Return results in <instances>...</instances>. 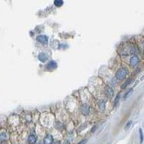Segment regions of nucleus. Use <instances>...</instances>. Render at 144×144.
Masks as SVG:
<instances>
[{
    "instance_id": "nucleus-1",
    "label": "nucleus",
    "mask_w": 144,
    "mask_h": 144,
    "mask_svg": "<svg viewBox=\"0 0 144 144\" xmlns=\"http://www.w3.org/2000/svg\"><path fill=\"white\" fill-rule=\"evenodd\" d=\"M127 74H128V70L126 69V67H120L116 72L115 77H116V79L118 81H123L127 76Z\"/></svg>"
},
{
    "instance_id": "nucleus-2",
    "label": "nucleus",
    "mask_w": 144,
    "mask_h": 144,
    "mask_svg": "<svg viewBox=\"0 0 144 144\" xmlns=\"http://www.w3.org/2000/svg\"><path fill=\"white\" fill-rule=\"evenodd\" d=\"M139 63H140V59L137 55H133L130 58V59H129V64H130V65L132 67L137 66Z\"/></svg>"
},
{
    "instance_id": "nucleus-3",
    "label": "nucleus",
    "mask_w": 144,
    "mask_h": 144,
    "mask_svg": "<svg viewBox=\"0 0 144 144\" xmlns=\"http://www.w3.org/2000/svg\"><path fill=\"white\" fill-rule=\"evenodd\" d=\"M80 110H81V112L82 114L87 116V115H88L90 113V106L87 104H83L80 107Z\"/></svg>"
},
{
    "instance_id": "nucleus-4",
    "label": "nucleus",
    "mask_w": 144,
    "mask_h": 144,
    "mask_svg": "<svg viewBox=\"0 0 144 144\" xmlns=\"http://www.w3.org/2000/svg\"><path fill=\"white\" fill-rule=\"evenodd\" d=\"M104 93H105L106 96L108 98H112L113 96H114V90L110 86H106L105 88H104Z\"/></svg>"
},
{
    "instance_id": "nucleus-5",
    "label": "nucleus",
    "mask_w": 144,
    "mask_h": 144,
    "mask_svg": "<svg viewBox=\"0 0 144 144\" xmlns=\"http://www.w3.org/2000/svg\"><path fill=\"white\" fill-rule=\"evenodd\" d=\"M36 40L38 41L40 43H43V44H47L48 42H49V37L45 35H40V36H37Z\"/></svg>"
},
{
    "instance_id": "nucleus-6",
    "label": "nucleus",
    "mask_w": 144,
    "mask_h": 144,
    "mask_svg": "<svg viewBox=\"0 0 144 144\" xmlns=\"http://www.w3.org/2000/svg\"><path fill=\"white\" fill-rule=\"evenodd\" d=\"M53 137L51 134H47L43 139V144H52L53 143Z\"/></svg>"
},
{
    "instance_id": "nucleus-7",
    "label": "nucleus",
    "mask_w": 144,
    "mask_h": 144,
    "mask_svg": "<svg viewBox=\"0 0 144 144\" xmlns=\"http://www.w3.org/2000/svg\"><path fill=\"white\" fill-rule=\"evenodd\" d=\"M38 59L42 62V63H45L46 61H47L48 59V56L46 53H44V52H41V53H39L38 55Z\"/></svg>"
},
{
    "instance_id": "nucleus-8",
    "label": "nucleus",
    "mask_w": 144,
    "mask_h": 144,
    "mask_svg": "<svg viewBox=\"0 0 144 144\" xmlns=\"http://www.w3.org/2000/svg\"><path fill=\"white\" fill-rule=\"evenodd\" d=\"M36 141H37V137H36L35 134H30L29 136H28V138H27V142L29 144H35L36 142Z\"/></svg>"
},
{
    "instance_id": "nucleus-9",
    "label": "nucleus",
    "mask_w": 144,
    "mask_h": 144,
    "mask_svg": "<svg viewBox=\"0 0 144 144\" xmlns=\"http://www.w3.org/2000/svg\"><path fill=\"white\" fill-rule=\"evenodd\" d=\"M46 68H48V69H55V68H57V63L53 60L50 61L46 65Z\"/></svg>"
},
{
    "instance_id": "nucleus-10",
    "label": "nucleus",
    "mask_w": 144,
    "mask_h": 144,
    "mask_svg": "<svg viewBox=\"0 0 144 144\" xmlns=\"http://www.w3.org/2000/svg\"><path fill=\"white\" fill-rule=\"evenodd\" d=\"M8 136H7V133L5 132H2V133H0V142H5L6 141Z\"/></svg>"
},
{
    "instance_id": "nucleus-11",
    "label": "nucleus",
    "mask_w": 144,
    "mask_h": 144,
    "mask_svg": "<svg viewBox=\"0 0 144 144\" xmlns=\"http://www.w3.org/2000/svg\"><path fill=\"white\" fill-rule=\"evenodd\" d=\"M105 101L104 100H101V101L99 102V108H100V110H102V111H104V110H105Z\"/></svg>"
},
{
    "instance_id": "nucleus-12",
    "label": "nucleus",
    "mask_w": 144,
    "mask_h": 144,
    "mask_svg": "<svg viewBox=\"0 0 144 144\" xmlns=\"http://www.w3.org/2000/svg\"><path fill=\"white\" fill-rule=\"evenodd\" d=\"M64 5L63 0H54V5L57 7H61Z\"/></svg>"
},
{
    "instance_id": "nucleus-13",
    "label": "nucleus",
    "mask_w": 144,
    "mask_h": 144,
    "mask_svg": "<svg viewBox=\"0 0 144 144\" xmlns=\"http://www.w3.org/2000/svg\"><path fill=\"white\" fill-rule=\"evenodd\" d=\"M131 81H132V79H131V78H129V79L127 80V81H126V82H125V83L121 86V88H122V89H124V88H126V87H127V86H128L129 84L131 83Z\"/></svg>"
},
{
    "instance_id": "nucleus-14",
    "label": "nucleus",
    "mask_w": 144,
    "mask_h": 144,
    "mask_svg": "<svg viewBox=\"0 0 144 144\" xmlns=\"http://www.w3.org/2000/svg\"><path fill=\"white\" fill-rule=\"evenodd\" d=\"M119 100H120V93H119V94L117 95V96H116V98H115V100H114V106L115 107L118 105Z\"/></svg>"
},
{
    "instance_id": "nucleus-15",
    "label": "nucleus",
    "mask_w": 144,
    "mask_h": 144,
    "mask_svg": "<svg viewBox=\"0 0 144 144\" xmlns=\"http://www.w3.org/2000/svg\"><path fill=\"white\" fill-rule=\"evenodd\" d=\"M139 135H140V143L142 144L143 142V133H142V128L139 129Z\"/></svg>"
},
{
    "instance_id": "nucleus-16",
    "label": "nucleus",
    "mask_w": 144,
    "mask_h": 144,
    "mask_svg": "<svg viewBox=\"0 0 144 144\" xmlns=\"http://www.w3.org/2000/svg\"><path fill=\"white\" fill-rule=\"evenodd\" d=\"M132 92H133V88H129V89L126 92V94H125V96H124V99H126V98H127V97L129 96V95H130Z\"/></svg>"
},
{
    "instance_id": "nucleus-17",
    "label": "nucleus",
    "mask_w": 144,
    "mask_h": 144,
    "mask_svg": "<svg viewBox=\"0 0 144 144\" xmlns=\"http://www.w3.org/2000/svg\"><path fill=\"white\" fill-rule=\"evenodd\" d=\"M132 123H133L132 121H128V122H127V123H126V126H125V130H127V129H128L129 127L131 126Z\"/></svg>"
},
{
    "instance_id": "nucleus-18",
    "label": "nucleus",
    "mask_w": 144,
    "mask_h": 144,
    "mask_svg": "<svg viewBox=\"0 0 144 144\" xmlns=\"http://www.w3.org/2000/svg\"><path fill=\"white\" fill-rule=\"evenodd\" d=\"M87 142H88V141L85 139V140H82V141H81V142H80L78 144H87Z\"/></svg>"
},
{
    "instance_id": "nucleus-19",
    "label": "nucleus",
    "mask_w": 144,
    "mask_h": 144,
    "mask_svg": "<svg viewBox=\"0 0 144 144\" xmlns=\"http://www.w3.org/2000/svg\"><path fill=\"white\" fill-rule=\"evenodd\" d=\"M52 144H60V142H53V143Z\"/></svg>"
},
{
    "instance_id": "nucleus-20",
    "label": "nucleus",
    "mask_w": 144,
    "mask_h": 144,
    "mask_svg": "<svg viewBox=\"0 0 144 144\" xmlns=\"http://www.w3.org/2000/svg\"><path fill=\"white\" fill-rule=\"evenodd\" d=\"M142 49H143V50H144V40H143V42H142Z\"/></svg>"
},
{
    "instance_id": "nucleus-21",
    "label": "nucleus",
    "mask_w": 144,
    "mask_h": 144,
    "mask_svg": "<svg viewBox=\"0 0 144 144\" xmlns=\"http://www.w3.org/2000/svg\"><path fill=\"white\" fill-rule=\"evenodd\" d=\"M35 144H43V142H37V143H35Z\"/></svg>"
}]
</instances>
